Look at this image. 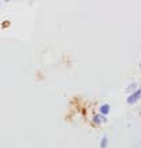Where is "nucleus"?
<instances>
[{"label": "nucleus", "instance_id": "f03ea898", "mask_svg": "<svg viewBox=\"0 0 141 148\" xmlns=\"http://www.w3.org/2000/svg\"><path fill=\"white\" fill-rule=\"evenodd\" d=\"M110 110V106L108 105V104H105V105H102L101 108H99V113H102V114H108Z\"/></svg>", "mask_w": 141, "mask_h": 148}, {"label": "nucleus", "instance_id": "7ed1b4c3", "mask_svg": "<svg viewBox=\"0 0 141 148\" xmlns=\"http://www.w3.org/2000/svg\"><path fill=\"white\" fill-rule=\"evenodd\" d=\"M102 120H104V119H102V117L99 116V114H95V116L93 117V121L95 123V124H101Z\"/></svg>", "mask_w": 141, "mask_h": 148}, {"label": "nucleus", "instance_id": "20e7f679", "mask_svg": "<svg viewBox=\"0 0 141 148\" xmlns=\"http://www.w3.org/2000/svg\"><path fill=\"white\" fill-rule=\"evenodd\" d=\"M108 147V137H104L101 141V148H106Z\"/></svg>", "mask_w": 141, "mask_h": 148}, {"label": "nucleus", "instance_id": "f257e3e1", "mask_svg": "<svg viewBox=\"0 0 141 148\" xmlns=\"http://www.w3.org/2000/svg\"><path fill=\"white\" fill-rule=\"evenodd\" d=\"M138 98H140V90H136L132 96L128 97V104H134V102H137Z\"/></svg>", "mask_w": 141, "mask_h": 148}]
</instances>
